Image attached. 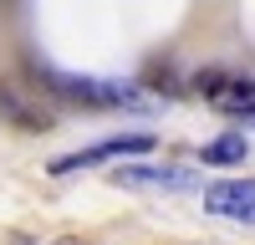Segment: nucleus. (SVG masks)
Wrapping results in <instances>:
<instances>
[{"mask_svg":"<svg viewBox=\"0 0 255 245\" xmlns=\"http://www.w3.org/2000/svg\"><path fill=\"white\" fill-rule=\"evenodd\" d=\"M41 82H51V92L72 97V102H87V108H128V102H138V92L133 87H118V82L67 77V72H46V67H41Z\"/></svg>","mask_w":255,"mask_h":245,"instance_id":"1","label":"nucleus"},{"mask_svg":"<svg viewBox=\"0 0 255 245\" xmlns=\"http://www.w3.org/2000/svg\"><path fill=\"white\" fill-rule=\"evenodd\" d=\"M153 148V133H123V138H102L92 148H77V153H61L51 158V174H77V169H92V163H108L118 153H148Z\"/></svg>","mask_w":255,"mask_h":245,"instance_id":"2","label":"nucleus"},{"mask_svg":"<svg viewBox=\"0 0 255 245\" xmlns=\"http://www.w3.org/2000/svg\"><path fill=\"white\" fill-rule=\"evenodd\" d=\"M113 184H123V189H194L199 174L179 169V163H123V169H113Z\"/></svg>","mask_w":255,"mask_h":245,"instance_id":"3","label":"nucleus"},{"mask_svg":"<svg viewBox=\"0 0 255 245\" xmlns=\"http://www.w3.org/2000/svg\"><path fill=\"white\" fill-rule=\"evenodd\" d=\"M204 210L209 215H225V220H240L255 225V179H220L204 189Z\"/></svg>","mask_w":255,"mask_h":245,"instance_id":"4","label":"nucleus"},{"mask_svg":"<svg viewBox=\"0 0 255 245\" xmlns=\"http://www.w3.org/2000/svg\"><path fill=\"white\" fill-rule=\"evenodd\" d=\"M194 87L215 102L220 113H255V82H245V77H230V72H199Z\"/></svg>","mask_w":255,"mask_h":245,"instance_id":"5","label":"nucleus"},{"mask_svg":"<svg viewBox=\"0 0 255 245\" xmlns=\"http://www.w3.org/2000/svg\"><path fill=\"white\" fill-rule=\"evenodd\" d=\"M0 118L15 122V128H26V133H46L51 128V113L41 108L20 82H0Z\"/></svg>","mask_w":255,"mask_h":245,"instance_id":"6","label":"nucleus"},{"mask_svg":"<svg viewBox=\"0 0 255 245\" xmlns=\"http://www.w3.org/2000/svg\"><path fill=\"white\" fill-rule=\"evenodd\" d=\"M204 163H215V169H225V163H240L245 158V133H220L215 143H204Z\"/></svg>","mask_w":255,"mask_h":245,"instance_id":"7","label":"nucleus"},{"mask_svg":"<svg viewBox=\"0 0 255 245\" xmlns=\"http://www.w3.org/2000/svg\"><path fill=\"white\" fill-rule=\"evenodd\" d=\"M56 245H82V240H72V235H61V240H56Z\"/></svg>","mask_w":255,"mask_h":245,"instance_id":"8","label":"nucleus"}]
</instances>
